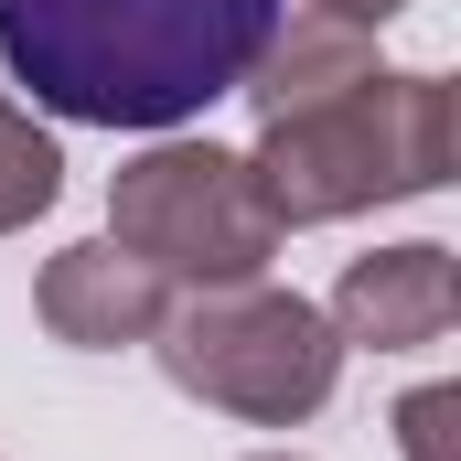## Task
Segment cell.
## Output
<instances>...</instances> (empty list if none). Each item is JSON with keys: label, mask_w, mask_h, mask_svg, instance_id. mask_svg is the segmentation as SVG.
Masks as SVG:
<instances>
[{"label": "cell", "mask_w": 461, "mask_h": 461, "mask_svg": "<svg viewBox=\"0 0 461 461\" xmlns=\"http://www.w3.org/2000/svg\"><path fill=\"white\" fill-rule=\"evenodd\" d=\"M258 461H301V451H258Z\"/></svg>", "instance_id": "11"}, {"label": "cell", "mask_w": 461, "mask_h": 461, "mask_svg": "<svg viewBox=\"0 0 461 461\" xmlns=\"http://www.w3.org/2000/svg\"><path fill=\"white\" fill-rule=\"evenodd\" d=\"M258 204L279 215V236L301 226H344L365 204H408L451 183V76L429 65H375L344 97H312L290 118H258Z\"/></svg>", "instance_id": "2"}, {"label": "cell", "mask_w": 461, "mask_h": 461, "mask_svg": "<svg viewBox=\"0 0 461 461\" xmlns=\"http://www.w3.org/2000/svg\"><path fill=\"white\" fill-rule=\"evenodd\" d=\"M312 11H344V22H365V32H386V22H397L408 0H312Z\"/></svg>", "instance_id": "10"}, {"label": "cell", "mask_w": 461, "mask_h": 461, "mask_svg": "<svg viewBox=\"0 0 461 461\" xmlns=\"http://www.w3.org/2000/svg\"><path fill=\"white\" fill-rule=\"evenodd\" d=\"M108 236L161 268L172 290H215V279H268L279 258V215L258 204V172L247 150H215V140H150L140 161H118L108 183Z\"/></svg>", "instance_id": "4"}, {"label": "cell", "mask_w": 461, "mask_h": 461, "mask_svg": "<svg viewBox=\"0 0 461 461\" xmlns=\"http://www.w3.org/2000/svg\"><path fill=\"white\" fill-rule=\"evenodd\" d=\"M333 344H365V354H429L451 344L461 322V258L440 236H408V247H365L344 279H333Z\"/></svg>", "instance_id": "5"}, {"label": "cell", "mask_w": 461, "mask_h": 461, "mask_svg": "<svg viewBox=\"0 0 461 461\" xmlns=\"http://www.w3.org/2000/svg\"><path fill=\"white\" fill-rule=\"evenodd\" d=\"M54 194H65V150H54V129L22 108V97H0V236L32 226V215H54Z\"/></svg>", "instance_id": "8"}, {"label": "cell", "mask_w": 461, "mask_h": 461, "mask_svg": "<svg viewBox=\"0 0 461 461\" xmlns=\"http://www.w3.org/2000/svg\"><path fill=\"white\" fill-rule=\"evenodd\" d=\"M375 76V32L365 22H344V11H279L268 22V43H258V65L236 76V97L258 118H290V108H312V97H344V86H365Z\"/></svg>", "instance_id": "7"}, {"label": "cell", "mask_w": 461, "mask_h": 461, "mask_svg": "<svg viewBox=\"0 0 461 461\" xmlns=\"http://www.w3.org/2000/svg\"><path fill=\"white\" fill-rule=\"evenodd\" d=\"M161 375L204 408H226L247 429H301L333 408L344 386V344L322 322V301L279 290V279H215V290H172L161 312Z\"/></svg>", "instance_id": "3"}, {"label": "cell", "mask_w": 461, "mask_h": 461, "mask_svg": "<svg viewBox=\"0 0 461 461\" xmlns=\"http://www.w3.org/2000/svg\"><path fill=\"white\" fill-rule=\"evenodd\" d=\"M32 312H43V333H54V344L118 354V344H150V333H161L172 279H161V268H140L118 236H86V247H54V258H43Z\"/></svg>", "instance_id": "6"}, {"label": "cell", "mask_w": 461, "mask_h": 461, "mask_svg": "<svg viewBox=\"0 0 461 461\" xmlns=\"http://www.w3.org/2000/svg\"><path fill=\"white\" fill-rule=\"evenodd\" d=\"M290 0H0V65L86 129H183L258 65Z\"/></svg>", "instance_id": "1"}, {"label": "cell", "mask_w": 461, "mask_h": 461, "mask_svg": "<svg viewBox=\"0 0 461 461\" xmlns=\"http://www.w3.org/2000/svg\"><path fill=\"white\" fill-rule=\"evenodd\" d=\"M397 451L408 461H461V386H408L397 397Z\"/></svg>", "instance_id": "9"}]
</instances>
